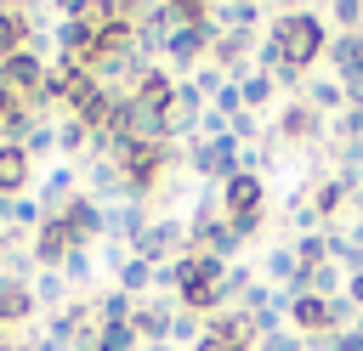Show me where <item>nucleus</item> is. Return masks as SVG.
Masks as SVG:
<instances>
[{
	"label": "nucleus",
	"instance_id": "1",
	"mask_svg": "<svg viewBox=\"0 0 363 351\" xmlns=\"http://www.w3.org/2000/svg\"><path fill=\"white\" fill-rule=\"evenodd\" d=\"M323 51H329V23L318 11H284L261 45V74H272L278 85H295Z\"/></svg>",
	"mask_w": 363,
	"mask_h": 351
},
{
	"label": "nucleus",
	"instance_id": "2",
	"mask_svg": "<svg viewBox=\"0 0 363 351\" xmlns=\"http://www.w3.org/2000/svg\"><path fill=\"white\" fill-rule=\"evenodd\" d=\"M261 209H267V181L261 176L238 170L233 181H221V215L233 221L238 238H255L261 232Z\"/></svg>",
	"mask_w": 363,
	"mask_h": 351
},
{
	"label": "nucleus",
	"instance_id": "3",
	"mask_svg": "<svg viewBox=\"0 0 363 351\" xmlns=\"http://www.w3.org/2000/svg\"><path fill=\"white\" fill-rule=\"evenodd\" d=\"M130 255H136V260H147V266H170V260H182V255H187V221H176V215L147 221V226H142V238L130 243Z\"/></svg>",
	"mask_w": 363,
	"mask_h": 351
},
{
	"label": "nucleus",
	"instance_id": "4",
	"mask_svg": "<svg viewBox=\"0 0 363 351\" xmlns=\"http://www.w3.org/2000/svg\"><path fill=\"white\" fill-rule=\"evenodd\" d=\"M238 153H244V147H238L233 136L193 142V153H187V170H199L204 181H216V187H221V181H233V176H238Z\"/></svg>",
	"mask_w": 363,
	"mask_h": 351
},
{
	"label": "nucleus",
	"instance_id": "5",
	"mask_svg": "<svg viewBox=\"0 0 363 351\" xmlns=\"http://www.w3.org/2000/svg\"><path fill=\"white\" fill-rule=\"evenodd\" d=\"M204 113H210V102L182 79V85H176V96L164 102V142H176V136H199Z\"/></svg>",
	"mask_w": 363,
	"mask_h": 351
},
{
	"label": "nucleus",
	"instance_id": "6",
	"mask_svg": "<svg viewBox=\"0 0 363 351\" xmlns=\"http://www.w3.org/2000/svg\"><path fill=\"white\" fill-rule=\"evenodd\" d=\"M28 249H34V266H40V272H62V260L79 249V238H74V232H68V221L57 215V221H45V226L28 238Z\"/></svg>",
	"mask_w": 363,
	"mask_h": 351
},
{
	"label": "nucleus",
	"instance_id": "7",
	"mask_svg": "<svg viewBox=\"0 0 363 351\" xmlns=\"http://www.w3.org/2000/svg\"><path fill=\"white\" fill-rule=\"evenodd\" d=\"M0 85L17 91L23 102H40V91H45V57H34V51L6 57V62H0Z\"/></svg>",
	"mask_w": 363,
	"mask_h": 351
},
{
	"label": "nucleus",
	"instance_id": "8",
	"mask_svg": "<svg viewBox=\"0 0 363 351\" xmlns=\"http://www.w3.org/2000/svg\"><path fill=\"white\" fill-rule=\"evenodd\" d=\"M176 300H136V317H130V328H136V340L142 345H170V323H176Z\"/></svg>",
	"mask_w": 363,
	"mask_h": 351
},
{
	"label": "nucleus",
	"instance_id": "9",
	"mask_svg": "<svg viewBox=\"0 0 363 351\" xmlns=\"http://www.w3.org/2000/svg\"><path fill=\"white\" fill-rule=\"evenodd\" d=\"M34 198H40L45 221H57V215H62V209L79 198V170H74V164H57V170L40 181V192H34Z\"/></svg>",
	"mask_w": 363,
	"mask_h": 351
},
{
	"label": "nucleus",
	"instance_id": "10",
	"mask_svg": "<svg viewBox=\"0 0 363 351\" xmlns=\"http://www.w3.org/2000/svg\"><path fill=\"white\" fill-rule=\"evenodd\" d=\"M318 136H323V113L306 102H289L272 125V142H318Z\"/></svg>",
	"mask_w": 363,
	"mask_h": 351
},
{
	"label": "nucleus",
	"instance_id": "11",
	"mask_svg": "<svg viewBox=\"0 0 363 351\" xmlns=\"http://www.w3.org/2000/svg\"><path fill=\"white\" fill-rule=\"evenodd\" d=\"M0 226L6 232H40L45 226V209H40V198L34 192H17V198H0Z\"/></svg>",
	"mask_w": 363,
	"mask_h": 351
},
{
	"label": "nucleus",
	"instance_id": "12",
	"mask_svg": "<svg viewBox=\"0 0 363 351\" xmlns=\"http://www.w3.org/2000/svg\"><path fill=\"white\" fill-rule=\"evenodd\" d=\"M62 221H68V232L79 238V249H91V243L102 238V204H96L91 192H79V198L62 209Z\"/></svg>",
	"mask_w": 363,
	"mask_h": 351
},
{
	"label": "nucleus",
	"instance_id": "13",
	"mask_svg": "<svg viewBox=\"0 0 363 351\" xmlns=\"http://www.w3.org/2000/svg\"><path fill=\"white\" fill-rule=\"evenodd\" d=\"M28 181H34V159L23 147H0V198L28 192Z\"/></svg>",
	"mask_w": 363,
	"mask_h": 351
},
{
	"label": "nucleus",
	"instance_id": "14",
	"mask_svg": "<svg viewBox=\"0 0 363 351\" xmlns=\"http://www.w3.org/2000/svg\"><path fill=\"white\" fill-rule=\"evenodd\" d=\"M289 323L312 340V334H329V300L318 294H289Z\"/></svg>",
	"mask_w": 363,
	"mask_h": 351
},
{
	"label": "nucleus",
	"instance_id": "15",
	"mask_svg": "<svg viewBox=\"0 0 363 351\" xmlns=\"http://www.w3.org/2000/svg\"><path fill=\"white\" fill-rule=\"evenodd\" d=\"M91 311H96V323L108 328V323H130V317H136V300H130L125 289H108L102 300H91Z\"/></svg>",
	"mask_w": 363,
	"mask_h": 351
},
{
	"label": "nucleus",
	"instance_id": "16",
	"mask_svg": "<svg viewBox=\"0 0 363 351\" xmlns=\"http://www.w3.org/2000/svg\"><path fill=\"white\" fill-rule=\"evenodd\" d=\"M272 85H278L272 74H261V68H250V74L238 79V91H244V113H261V108L272 102Z\"/></svg>",
	"mask_w": 363,
	"mask_h": 351
},
{
	"label": "nucleus",
	"instance_id": "17",
	"mask_svg": "<svg viewBox=\"0 0 363 351\" xmlns=\"http://www.w3.org/2000/svg\"><path fill=\"white\" fill-rule=\"evenodd\" d=\"M301 102H306V108H318V113H329V108H340V102H346V85H340L335 74H329V79H312ZM346 108H352V102H346Z\"/></svg>",
	"mask_w": 363,
	"mask_h": 351
},
{
	"label": "nucleus",
	"instance_id": "18",
	"mask_svg": "<svg viewBox=\"0 0 363 351\" xmlns=\"http://www.w3.org/2000/svg\"><path fill=\"white\" fill-rule=\"evenodd\" d=\"M113 277H119V283H113V289H125V294H130V300H142V294H147V289H153V266H147V260H136V255H130V260H125V266H119V272H113Z\"/></svg>",
	"mask_w": 363,
	"mask_h": 351
},
{
	"label": "nucleus",
	"instance_id": "19",
	"mask_svg": "<svg viewBox=\"0 0 363 351\" xmlns=\"http://www.w3.org/2000/svg\"><path fill=\"white\" fill-rule=\"evenodd\" d=\"M23 45H28V28H23L17 6H0V62H6V57H17Z\"/></svg>",
	"mask_w": 363,
	"mask_h": 351
},
{
	"label": "nucleus",
	"instance_id": "20",
	"mask_svg": "<svg viewBox=\"0 0 363 351\" xmlns=\"http://www.w3.org/2000/svg\"><path fill=\"white\" fill-rule=\"evenodd\" d=\"M261 272H267L272 283H284V289H295V277H301V260H295V249H267V260H261Z\"/></svg>",
	"mask_w": 363,
	"mask_h": 351
},
{
	"label": "nucleus",
	"instance_id": "21",
	"mask_svg": "<svg viewBox=\"0 0 363 351\" xmlns=\"http://www.w3.org/2000/svg\"><path fill=\"white\" fill-rule=\"evenodd\" d=\"M28 289H34V306H51V311H62V306H68V300H62V294H68L62 272H34V283H28Z\"/></svg>",
	"mask_w": 363,
	"mask_h": 351
},
{
	"label": "nucleus",
	"instance_id": "22",
	"mask_svg": "<svg viewBox=\"0 0 363 351\" xmlns=\"http://www.w3.org/2000/svg\"><path fill=\"white\" fill-rule=\"evenodd\" d=\"M85 147H91V130H85L79 119H62V125H57V153L74 159V153H85Z\"/></svg>",
	"mask_w": 363,
	"mask_h": 351
},
{
	"label": "nucleus",
	"instance_id": "23",
	"mask_svg": "<svg viewBox=\"0 0 363 351\" xmlns=\"http://www.w3.org/2000/svg\"><path fill=\"white\" fill-rule=\"evenodd\" d=\"M96 351H142V340H136L130 323H108V328L96 334Z\"/></svg>",
	"mask_w": 363,
	"mask_h": 351
},
{
	"label": "nucleus",
	"instance_id": "24",
	"mask_svg": "<svg viewBox=\"0 0 363 351\" xmlns=\"http://www.w3.org/2000/svg\"><path fill=\"white\" fill-rule=\"evenodd\" d=\"M295 260H301V266H323V260H329V238H323V232H306V238L295 243Z\"/></svg>",
	"mask_w": 363,
	"mask_h": 351
},
{
	"label": "nucleus",
	"instance_id": "25",
	"mask_svg": "<svg viewBox=\"0 0 363 351\" xmlns=\"http://www.w3.org/2000/svg\"><path fill=\"white\" fill-rule=\"evenodd\" d=\"M170 340H182V345H199V340H204V323H199L193 311H176V323H170Z\"/></svg>",
	"mask_w": 363,
	"mask_h": 351
},
{
	"label": "nucleus",
	"instance_id": "26",
	"mask_svg": "<svg viewBox=\"0 0 363 351\" xmlns=\"http://www.w3.org/2000/svg\"><path fill=\"white\" fill-rule=\"evenodd\" d=\"M51 147H57V130L40 119V125L28 130V142H23V153H28V159H40V153H51Z\"/></svg>",
	"mask_w": 363,
	"mask_h": 351
},
{
	"label": "nucleus",
	"instance_id": "27",
	"mask_svg": "<svg viewBox=\"0 0 363 351\" xmlns=\"http://www.w3.org/2000/svg\"><path fill=\"white\" fill-rule=\"evenodd\" d=\"M62 283H91V255H85V249H74V255L62 260Z\"/></svg>",
	"mask_w": 363,
	"mask_h": 351
},
{
	"label": "nucleus",
	"instance_id": "28",
	"mask_svg": "<svg viewBox=\"0 0 363 351\" xmlns=\"http://www.w3.org/2000/svg\"><path fill=\"white\" fill-rule=\"evenodd\" d=\"M335 130H340L346 142H357V136H363V108H346V113L335 119Z\"/></svg>",
	"mask_w": 363,
	"mask_h": 351
},
{
	"label": "nucleus",
	"instance_id": "29",
	"mask_svg": "<svg viewBox=\"0 0 363 351\" xmlns=\"http://www.w3.org/2000/svg\"><path fill=\"white\" fill-rule=\"evenodd\" d=\"M193 351H244V345H238V340H227V334H210V328H204V340H199Z\"/></svg>",
	"mask_w": 363,
	"mask_h": 351
},
{
	"label": "nucleus",
	"instance_id": "30",
	"mask_svg": "<svg viewBox=\"0 0 363 351\" xmlns=\"http://www.w3.org/2000/svg\"><path fill=\"white\" fill-rule=\"evenodd\" d=\"M23 108H28V102H23L17 91H6V85H0V119H11V113H23Z\"/></svg>",
	"mask_w": 363,
	"mask_h": 351
},
{
	"label": "nucleus",
	"instance_id": "31",
	"mask_svg": "<svg viewBox=\"0 0 363 351\" xmlns=\"http://www.w3.org/2000/svg\"><path fill=\"white\" fill-rule=\"evenodd\" d=\"M346 300L363 311V272H352V277H346Z\"/></svg>",
	"mask_w": 363,
	"mask_h": 351
},
{
	"label": "nucleus",
	"instance_id": "32",
	"mask_svg": "<svg viewBox=\"0 0 363 351\" xmlns=\"http://www.w3.org/2000/svg\"><path fill=\"white\" fill-rule=\"evenodd\" d=\"M28 351H68L62 340H51V334H40V340H28Z\"/></svg>",
	"mask_w": 363,
	"mask_h": 351
},
{
	"label": "nucleus",
	"instance_id": "33",
	"mask_svg": "<svg viewBox=\"0 0 363 351\" xmlns=\"http://www.w3.org/2000/svg\"><path fill=\"white\" fill-rule=\"evenodd\" d=\"M0 351H28V345L23 340H0Z\"/></svg>",
	"mask_w": 363,
	"mask_h": 351
}]
</instances>
